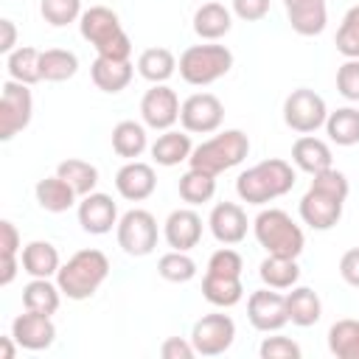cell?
<instances>
[{
    "instance_id": "obj_11",
    "label": "cell",
    "mask_w": 359,
    "mask_h": 359,
    "mask_svg": "<svg viewBox=\"0 0 359 359\" xmlns=\"http://www.w3.org/2000/svg\"><path fill=\"white\" fill-rule=\"evenodd\" d=\"M236 339V323L227 314H205L191 328V342L202 356L224 353Z\"/></svg>"
},
{
    "instance_id": "obj_49",
    "label": "cell",
    "mask_w": 359,
    "mask_h": 359,
    "mask_svg": "<svg viewBox=\"0 0 359 359\" xmlns=\"http://www.w3.org/2000/svg\"><path fill=\"white\" fill-rule=\"evenodd\" d=\"M0 28H3V39H0V50H3V53H11V50H14V39H17V31H14V22H11V20H0Z\"/></svg>"
},
{
    "instance_id": "obj_7",
    "label": "cell",
    "mask_w": 359,
    "mask_h": 359,
    "mask_svg": "<svg viewBox=\"0 0 359 359\" xmlns=\"http://www.w3.org/2000/svg\"><path fill=\"white\" fill-rule=\"evenodd\" d=\"M118 247L135 258L149 255L157 247V219L143 208L126 210L118 219Z\"/></svg>"
},
{
    "instance_id": "obj_47",
    "label": "cell",
    "mask_w": 359,
    "mask_h": 359,
    "mask_svg": "<svg viewBox=\"0 0 359 359\" xmlns=\"http://www.w3.org/2000/svg\"><path fill=\"white\" fill-rule=\"evenodd\" d=\"M339 275H342L345 283H351V286L359 289V247L348 250V252L339 258Z\"/></svg>"
},
{
    "instance_id": "obj_36",
    "label": "cell",
    "mask_w": 359,
    "mask_h": 359,
    "mask_svg": "<svg viewBox=\"0 0 359 359\" xmlns=\"http://www.w3.org/2000/svg\"><path fill=\"white\" fill-rule=\"evenodd\" d=\"M325 132L337 146H356L359 143V109L339 107L337 112H328Z\"/></svg>"
},
{
    "instance_id": "obj_41",
    "label": "cell",
    "mask_w": 359,
    "mask_h": 359,
    "mask_svg": "<svg viewBox=\"0 0 359 359\" xmlns=\"http://www.w3.org/2000/svg\"><path fill=\"white\" fill-rule=\"evenodd\" d=\"M39 14L48 25L65 28L81 17V0H39Z\"/></svg>"
},
{
    "instance_id": "obj_34",
    "label": "cell",
    "mask_w": 359,
    "mask_h": 359,
    "mask_svg": "<svg viewBox=\"0 0 359 359\" xmlns=\"http://www.w3.org/2000/svg\"><path fill=\"white\" fill-rule=\"evenodd\" d=\"M56 174L79 194V196H87L95 191L98 185V168L87 160H79V157H70V160H62L56 165Z\"/></svg>"
},
{
    "instance_id": "obj_22",
    "label": "cell",
    "mask_w": 359,
    "mask_h": 359,
    "mask_svg": "<svg viewBox=\"0 0 359 359\" xmlns=\"http://www.w3.org/2000/svg\"><path fill=\"white\" fill-rule=\"evenodd\" d=\"M331 149H328V143H323L320 137H311V135H303V137H297L294 140V146H292V163L300 168V171H306V174H320V171H325V168H331Z\"/></svg>"
},
{
    "instance_id": "obj_32",
    "label": "cell",
    "mask_w": 359,
    "mask_h": 359,
    "mask_svg": "<svg viewBox=\"0 0 359 359\" xmlns=\"http://www.w3.org/2000/svg\"><path fill=\"white\" fill-rule=\"evenodd\" d=\"M39 59H42V50L31 48V45H22V48H14L6 59V67H8V76L14 81H22V84H36L42 81V70H39Z\"/></svg>"
},
{
    "instance_id": "obj_19",
    "label": "cell",
    "mask_w": 359,
    "mask_h": 359,
    "mask_svg": "<svg viewBox=\"0 0 359 359\" xmlns=\"http://www.w3.org/2000/svg\"><path fill=\"white\" fill-rule=\"evenodd\" d=\"M163 236H165V241H168L171 250L188 252L202 238V219H199V213L191 210V208L171 210L168 219H165V224H163Z\"/></svg>"
},
{
    "instance_id": "obj_16",
    "label": "cell",
    "mask_w": 359,
    "mask_h": 359,
    "mask_svg": "<svg viewBox=\"0 0 359 359\" xmlns=\"http://www.w3.org/2000/svg\"><path fill=\"white\" fill-rule=\"evenodd\" d=\"M79 224L84 233L93 236H104L112 227H118V208L112 202V196L107 194H87L79 202Z\"/></svg>"
},
{
    "instance_id": "obj_12",
    "label": "cell",
    "mask_w": 359,
    "mask_h": 359,
    "mask_svg": "<svg viewBox=\"0 0 359 359\" xmlns=\"http://www.w3.org/2000/svg\"><path fill=\"white\" fill-rule=\"evenodd\" d=\"M342 205H345L342 196L328 194L317 185H309V191L300 199V219L311 230H331L342 219Z\"/></svg>"
},
{
    "instance_id": "obj_15",
    "label": "cell",
    "mask_w": 359,
    "mask_h": 359,
    "mask_svg": "<svg viewBox=\"0 0 359 359\" xmlns=\"http://www.w3.org/2000/svg\"><path fill=\"white\" fill-rule=\"evenodd\" d=\"M11 337L25 351H45L56 339V325H53L50 314H39V311H28L25 309V314L14 317Z\"/></svg>"
},
{
    "instance_id": "obj_39",
    "label": "cell",
    "mask_w": 359,
    "mask_h": 359,
    "mask_svg": "<svg viewBox=\"0 0 359 359\" xmlns=\"http://www.w3.org/2000/svg\"><path fill=\"white\" fill-rule=\"evenodd\" d=\"M157 272H160V278H165V280H171V283H188V280L196 275V264H194V258H191L188 252L171 250V252L160 255Z\"/></svg>"
},
{
    "instance_id": "obj_5",
    "label": "cell",
    "mask_w": 359,
    "mask_h": 359,
    "mask_svg": "<svg viewBox=\"0 0 359 359\" xmlns=\"http://www.w3.org/2000/svg\"><path fill=\"white\" fill-rule=\"evenodd\" d=\"M247 154H250V137L241 129H224V132L213 135L210 140L194 146L188 163H191V168H202L216 177V174L238 165Z\"/></svg>"
},
{
    "instance_id": "obj_25",
    "label": "cell",
    "mask_w": 359,
    "mask_h": 359,
    "mask_svg": "<svg viewBox=\"0 0 359 359\" xmlns=\"http://www.w3.org/2000/svg\"><path fill=\"white\" fill-rule=\"evenodd\" d=\"M194 151L191 146V135L188 132H174V129H165L154 143H151V157L157 165H180L182 160H188Z\"/></svg>"
},
{
    "instance_id": "obj_10",
    "label": "cell",
    "mask_w": 359,
    "mask_h": 359,
    "mask_svg": "<svg viewBox=\"0 0 359 359\" xmlns=\"http://www.w3.org/2000/svg\"><path fill=\"white\" fill-rule=\"evenodd\" d=\"M224 121V104L213 93H194L180 107V123L185 132L208 135L216 132Z\"/></svg>"
},
{
    "instance_id": "obj_23",
    "label": "cell",
    "mask_w": 359,
    "mask_h": 359,
    "mask_svg": "<svg viewBox=\"0 0 359 359\" xmlns=\"http://www.w3.org/2000/svg\"><path fill=\"white\" fill-rule=\"evenodd\" d=\"M286 314H289V323H294L300 328H309L323 317V303H320L314 289L292 286V292L286 294Z\"/></svg>"
},
{
    "instance_id": "obj_8",
    "label": "cell",
    "mask_w": 359,
    "mask_h": 359,
    "mask_svg": "<svg viewBox=\"0 0 359 359\" xmlns=\"http://www.w3.org/2000/svg\"><path fill=\"white\" fill-rule=\"evenodd\" d=\"M31 115H34V98L28 84L8 79L0 95V140H11L17 132H22L31 123Z\"/></svg>"
},
{
    "instance_id": "obj_17",
    "label": "cell",
    "mask_w": 359,
    "mask_h": 359,
    "mask_svg": "<svg viewBox=\"0 0 359 359\" xmlns=\"http://www.w3.org/2000/svg\"><path fill=\"white\" fill-rule=\"evenodd\" d=\"M115 188L123 199L129 202H143L154 194L157 188V174L149 163H140V160H129L126 165L118 168L115 174Z\"/></svg>"
},
{
    "instance_id": "obj_26",
    "label": "cell",
    "mask_w": 359,
    "mask_h": 359,
    "mask_svg": "<svg viewBox=\"0 0 359 359\" xmlns=\"http://www.w3.org/2000/svg\"><path fill=\"white\" fill-rule=\"evenodd\" d=\"M34 194H36L39 208L48 210V213H65V210H70L73 202H76V196H79V194H76L59 174L39 180L36 188H34Z\"/></svg>"
},
{
    "instance_id": "obj_44",
    "label": "cell",
    "mask_w": 359,
    "mask_h": 359,
    "mask_svg": "<svg viewBox=\"0 0 359 359\" xmlns=\"http://www.w3.org/2000/svg\"><path fill=\"white\" fill-rule=\"evenodd\" d=\"M337 90L348 101H359V59H348L337 70Z\"/></svg>"
},
{
    "instance_id": "obj_4",
    "label": "cell",
    "mask_w": 359,
    "mask_h": 359,
    "mask_svg": "<svg viewBox=\"0 0 359 359\" xmlns=\"http://www.w3.org/2000/svg\"><path fill=\"white\" fill-rule=\"evenodd\" d=\"M252 233L258 238V244L269 252V255H286V258H297L306 247L303 230L300 224L292 222V216L280 208H266L255 216L252 222Z\"/></svg>"
},
{
    "instance_id": "obj_40",
    "label": "cell",
    "mask_w": 359,
    "mask_h": 359,
    "mask_svg": "<svg viewBox=\"0 0 359 359\" xmlns=\"http://www.w3.org/2000/svg\"><path fill=\"white\" fill-rule=\"evenodd\" d=\"M337 50L345 59H359V6H351L337 28Z\"/></svg>"
},
{
    "instance_id": "obj_48",
    "label": "cell",
    "mask_w": 359,
    "mask_h": 359,
    "mask_svg": "<svg viewBox=\"0 0 359 359\" xmlns=\"http://www.w3.org/2000/svg\"><path fill=\"white\" fill-rule=\"evenodd\" d=\"M0 247H3V255H17L20 250V233L8 219L0 222Z\"/></svg>"
},
{
    "instance_id": "obj_30",
    "label": "cell",
    "mask_w": 359,
    "mask_h": 359,
    "mask_svg": "<svg viewBox=\"0 0 359 359\" xmlns=\"http://www.w3.org/2000/svg\"><path fill=\"white\" fill-rule=\"evenodd\" d=\"M258 275L269 289H292L300 278V266H297V258L266 255L258 266Z\"/></svg>"
},
{
    "instance_id": "obj_46",
    "label": "cell",
    "mask_w": 359,
    "mask_h": 359,
    "mask_svg": "<svg viewBox=\"0 0 359 359\" xmlns=\"http://www.w3.org/2000/svg\"><path fill=\"white\" fill-rule=\"evenodd\" d=\"M194 353H196L194 342L191 339H182V337H168L160 345V356L163 359H191Z\"/></svg>"
},
{
    "instance_id": "obj_14",
    "label": "cell",
    "mask_w": 359,
    "mask_h": 359,
    "mask_svg": "<svg viewBox=\"0 0 359 359\" xmlns=\"http://www.w3.org/2000/svg\"><path fill=\"white\" fill-rule=\"evenodd\" d=\"M247 317L252 323V328L258 331H280L289 323L286 314V294L272 292V289H258L250 294L247 300Z\"/></svg>"
},
{
    "instance_id": "obj_13",
    "label": "cell",
    "mask_w": 359,
    "mask_h": 359,
    "mask_svg": "<svg viewBox=\"0 0 359 359\" xmlns=\"http://www.w3.org/2000/svg\"><path fill=\"white\" fill-rule=\"evenodd\" d=\"M180 98L168 84H154L151 90H146V95L140 98V118L146 126L151 129H171L180 121Z\"/></svg>"
},
{
    "instance_id": "obj_2",
    "label": "cell",
    "mask_w": 359,
    "mask_h": 359,
    "mask_svg": "<svg viewBox=\"0 0 359 359\" xmlns=\"http://www.w3.org/2000/svg\"><path fill=\"white\" fill-rule=\"evenodd\" d=\"M81 36L95 48L98 56L107 59H129L132 56V39L126 36L118 14L107 6H90L79 17Z\"/></svg>"
},
{
    "instance_id": "obj_31",
    "label": "cell",
    "mask_w": 359,
    "mask_h": 359,
    "mask_svg": "<svg viewBox=\"0 0 359 359\" xmlns=\"http://www.w3.org/2000/svg\"><path fill=\"white\" fill-rule=\"evenodd\" d=\"M202 294L208 303L219 306V309H230L244 297V286L241 278H227V275H210L205 272L202 278Z\"/></svg>"
},
{
    "instance_id": "obj_33",
    "label": "cell",
    "mask_w": 359,
    "mask_h": 359,
    "mask_svg": "<svg viewBox=\"0 0 359 359\" xmlns=\"http://www.w3.org/2000/svg\"><path fill=\"white\" fill-rule=\"evenodd\" d=\"M149 140H146V129L143 123L137 121H121L115 129H112V151L118 157H126V160H135L146 151Z\"/></svg>"
},
{
    "instance_id": "obj_18",
    "label": "cell",
    "mask_w": 359,
    "mask_h": 359,
    "mask_svg": "<svg viewBox=\"0 0 359 359\" xmlns=\"http://www.w3.org/2000/svg\"><path fill=\"white\" fill-rule=\"evenodd\" d=\"M210 233L219 244H238L247 238V213L241 210V205L236 202H219L213 205L210 216H208Z\"/></svg>"
},
{
    "instance_id": "obj_45",
    "label": "cell",
    "mask_w": 359,
    "mask_h": 359,
    "mask_svg": "<svg viewBox=\"0 0 359 359\" xmlns=\"http://www.w3.org/2000/svg\"><path fill=\"white\" fill-rule=\"evenodd\" d=\"M233 11H236V17H241L247 22H258L266 17L269 0H233Z\"/></svg>"
},
{
    "instance_id": "obj_50",
    "label": "cell",
    "mask_w": 359,
    "mask_h": 359,
    "mask_svg": "<svg viewBox=\"0 0 359 359\" xmlns=\"http://www.w3.org/2000/svg\"><path fill=\"white\" fill-rule=\"evenodd\" d=\"M17 275V255H3V272H0V286H8Z\"/></svg>"
},
{
    "instance_id": "obj_24",
    "label": "cell",
    "mask_w": 359,
    "mask_h": 359,
    "mask_svg": "<svg viewBox=\"0 0 359 359\" xmlns=\"http://www.w3.org/2000/svg\"><path fill=\"white\" fill-rule=\"evenodd\" d=\"M230 28H233V17L222 3H202L194 11V31H196V36H202L208 42L222 39Z\"/></svg>"
},
{
    "instance_id": "obj_20",
    "label": "cell",
    "mask_w": 359,
    "mask_h": 359,
    "mask_svg": "<svg viewBox=\"0 0 359 359\" xmlns=\"http://www.w3.org/2000/svg\"><path fill=\"white\" fill-rule=\"evenodd\" d=\"M283 6L292 31H297L300 36H317L325 31L328 22L325 0H283Z\"/></svg>"
},
{
    "instance_id": "obj_43",
    "label": "cell",
    "mask_w": 359,
    "mask_h": 359,
    "mask_svg": "<svg viewBox=\"0 0 359 359\" xmlns=\"http://www.w3.org/2000/svg\"><path fill=\"white\" fill-rule=\"evenodd\" d=\"M258 353L261 359H300V345L289 337H266Z\"/></svg>"
},
{
    "instance_id": "obj_28",
    "label": "cell",
    "mask_w": 359,
    "mask_h": 359,
    "mask_svg": "<svg viewBox=\"0 0 359 359\" xmlns=\"http://www.w3.org/2000/svg\"><path fill=\"white\" fill-rule=\"evenodd\" d=\"M59 300H62V289L59 283H50V278H34L31 283L22 286V306L28 311L56 314Z\"/></svg>"
},
{
    "instance_id": "obj_9",
    "label": "cell",
    "mask_w": 359,
    "mask_h": 359,
    "mask_svg": "<svg viewBox=\"0 0 359 359\" xmlns=\"http://www.w3.org/2000/svg\"><path fill=\"white\" fill-rule=\"evenodd\" d=\"M325 118H328L325 101L314 90H306V87L292 90L283 101V121L289 129H294L300 135L317 132L320 126H325Z\"/></svg>"
},
{
    "instance_id": "obj_51",
    "label": "cell",
    "mask_w": 359,
    "mask_h": 359,
    "mask_svg": "<svg viewBox=\"0 0 359 359\" xmlns=\"http://www.w3.org/2000/svg\"><path fill=\"white\" fill-rule=\"evenodd\" d=\"M14 337H3L0 339V359H14Z\"/></svg>"
},
{
    "instance_id": "obj_42",
    "label": "cell",
    "mask_w": 359,
    "mask_h": 359,
    "mask_svg": "<svg viewBox=\"0 0 359 359\" xmlns=\"http://www.w3.org/2000/svg\"><path fill=\"white\" fill-rule=\"evenodd\" d=\"M241 269H244V261L236 250L230 247H222L216 250L210 258H208V272L210 275H227V278H241Z\"/></svg>"
},
{
    "instance_id": "obj_35",
    "label": "cell",
    "mask_w": 359,
    "mask_h": 359,
    "mask_svg": "<svg viewBox=\"0 0 359 359\" xmlns=\"http://www.w3.org/2000/svg\"><path fill=\"white\" fill-rule=\"evenodd\" d=\"M328 351L337 359H359V320H337L328 328Z\"/></svg>"
},
{
    "instance_id": "obj_21",
    "label": "cell",
    "mask_w": 359,
    "mask_h": 359,
    "mask_svg": "<svg viewBox=\"0 0 359 359\" xmlns=\"http://www.w3.org/2000/svg\"><path fill=\"white\" fill-rule=\"evenodd\" d=\"M132 62L129 59H107V56H95L93 67H90V76H93V84L104 93H121L129 81H132Z\"/></svg>"
},
{
    "instance_id": "obj_29",
    "label": "cell",
    "mask_w": 359,
    "mask_h": 359,
    "mask_svg": "<svg viewBox=\"0 0 359 359\" xmlns=\"http://www.w3.org/2000/svg\"><path fill=\"white\" fill-rule=\"evenodd\" d=\"M177 70V59L168 48H146L137 56V73L151 84H165Z\"/></svg>"
},
{
    "instance_id": "obj_6",
    "label": "cell",
    "mask_w": 359,
    "mask_h": 359,
    "mask_svg": "<svg viewBox=\"0 0 359 359\" xmlns=\"http://www.w3.org/2000/svg\"><path fill=\"white\" fill-rule=\"evenodd\" d=\"M180 76L194 87H208L230 73L233 53L224 45H191L180 56Z\"/></svg>"
},
{
    "instance_id": "obj_1",
    "label": "cell",
    "mask_w": 359,
    "mask_h": 359,
    "mask_svg": "<svg viewBox=\"0 0 359 359\" xmlns=\"http://www.w3.org/2000/svg\"><path fill=\"white\" fill-rule=\"evenodd\" d=\"M294 168L286 160L269 157L241 171L236 180V194L250 205H266L294 188Z\"/></svg>"
},
{
    "instance_id": "obj_38",
    "label": "cell",
    "mask_w": 359,
    "mask_h": 359,
    "mask_svg": "<svg viewBox=\"0 0 359 359\" xmlns=\"http://www.w3.org/2000/svg\"><path fill=\"white\" fill-rule=\"evenodd\" d=\"M216 194V177L202 171V168H188L182 177H180V196L188 202V205H202V202H210Z\"/></svg>"
},
{
    "instance_id": "obj_27",
    "label": "cell",
    "mask_w": 359,
    "mask_h": 359,
    "mask_svg": "<svg viewBox=\"0 0 359 359\" xmlns=\"http://www.w3.org/2000/svg\"><path fill=\"white\" fill-rule=\"evenodd\" d=\"M59 252L50 241H31L22 247V269L31 278H50L59 272Z\"/></svg>"
},
{
    "instance_id": "obj_3",
    "label": "cell",
    "mask_w": 359,
    "mask_h": 359,
    "mask_svg": "<svg viewBox=\"0 0 359 359\" xmlns=\"http://www.w3.org/2000/svg\"><path fill=\"white\" fill-rule=\"evenodd\" d=\"M109 275V261L101 250H79L67 258V264L59 266L56 283L65 297L70 300H87L98 292V286Z\"/></svg>"
},
{
    "instance_id": "obj_37",
    "label": "cell",
    "mask_w": 359,
    "mask_h": 359,
    "mask_svg": "<svg viewBox=\"0 0 359 359\" xmlns=\"http://www.w3.org/2000/svg\"><path fill=\"white\" fill-rule=\"evenodd\" d=\"M39 70H42L45 81H67L79 70V56L65 48H48V50H42Z\"/></svg>"
}]
</instances>
